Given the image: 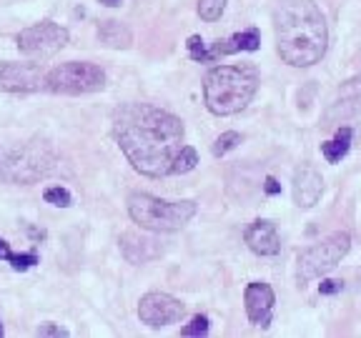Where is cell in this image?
Here are the masks:
<instances>
[{
	"label": "cell",
	"mask_w": 361,
	"mask_h": 338,
	"mask_svg": "<svg viewBox=\"0 0 361 338\" xmlns=\"http://www.w3.org/2000/svg\"><path fill=\"white\" fill-rule=\"evenodd\" d=\"M113 135L133 168L148 178L173 173L184 148V123L173 113L148 103H125L113 116Z\"/></svg>",
	"instance_id": "cell-1"
},
{
	"label": "cell",
	"mask_w": 361,
	"mask_h": 338,
	"mask_svg": "<svg viewBox=\"0 0 361 338\" xmlns=\"http://www.w3.org/2000/svg\"><path fill=\"white\" fill-rule=\"evenodd\" d=\"M276 51L294 68H309L324 58L329 45L324 13L314 0H279L273 8Z\"/></svg>",
	"instance_id": "cell-2"
},
{
	"label": "cell",
	"mask_w": 361,
	"mask_h": 338,
	"mask_svg": "<svg viewBox=\"0 0 361 338\" xmlns=\"http://www.w3.org/2000/svg\"><path fill=\"white\" fill-rule=\"evenodd\" d=\"M258 73L253 66H219L203 81V101L214 116L241 113L256 96Z\"/></svg>",
	"instance_id": "cell-3"
},
{
	"label": "cell",
	"mask_w": 361,
	"mask_h": 338,
	"mask_svg": "<svg viewBox=\"0 0 361 338\" xmlns=\"http://www.w3.org/2000/svg\"><path fill=\"white\" fill-rule=\"evenodd\" d=\"M128 213L133 223H138L153 233H169L178 231L196 216L193 200H163L148 193H133L128 198Z\"/></svg>",
	"instance_id": "cell-4"
},
{
	"label": "cell",
	"mask_w": 361,
	"mask_h": 338,
	"mask_svg": "<svg viewBox=\"0 0 361 338\" xmlns=\"http://www.w3.org/2000/svg\"><path fill=\"white\" fill-rule=\"evenodd\" d=\"M53 168V153L43 143L0 148V183H36Z\"/></svg>",
	"instance_id": "cell-5"
},
{
	"label": "cell",
	"mask_w": 361,
	"mask_h": 338,
	"mask_svg": "<svg viewBox=\"0 0 361 338\" xmlns=\"http://www.w3.org/2000/svg\"><path fill=\"white\" fill-rule=\"evenodd\" d=\"M349 248H351V238L344 231L326 235L324 241L303 248L299 253V283H309L334 271L341 263V258L349 253Z\"/></svg>",
	"instance_id": "cell-6"
},
{
	"label": "cell",
	"mask_w": 361,
	"mask_h": 338,
	"mask_svg": "<svg viewBox=\"0 0 361 338\" xmlns=\"http://www.w3.org/2000/svg\"><path fill=\"white\" fill-rule=\"evenodd\" d=\"M105 86V73L96 63H60L45 75V88L63 96H83V93H96Z\"/></svg>",
	"instance_id": "cell-7"
},
{
	"label": "cell",
	"mask_w": 361,
	"mask_h": 338,
	"mask_svg": "<svg viewBox=\"0 0 361 338\" xmlns=\"http://www.w3.org/2000/svg\"><path fill=\"white\" fill-rule=\"evenodd\" d=\"M18 51L28 58H51L60 48H66L68 43V30L63 25L53 21H43L38 25H30V28L21 30L18 33Z\"/></svg>",
	"instance_id": "cell-8"
},
{
	"label": "cell",
	"mask_w": 361,
	"mask_h": 338,
	"mask_svg": "<svg viewBox=\"0 0 361 338\" xmlns=\"http://www.w3.org/2000/svg\"><path fill=\"white\" fill-rule=\"evenodd\" d=\"M186 313V306L178 298L169 294H146L138 303V318L151 328H161V326L176 324L178 318Z\"/></svg>",
	"instance_id": "cell-9"
},
{
	"label": "cell",
	"mask_w": 361,
	"mask_h": 338,
	"mask_svg": "<svg viewBox=\"0 0 361 338\" xmlns=\"http://www.w3.org/2000/svg\"><path fill=\"white\" fill-rule=\"evenodd\" d=\"M45 70L38 63H3L0 88L8 93H33L45 88Z\"/></svg>",
	"instance_id": "cell-10"
},
{
	"label": "cell",
	"mask_w": 361,
	"mask_h": 338,
	"mask_svg": "<svg viewBox=\"0 0 361 338\" xmlns=\"http://www.w3.org/2000/svg\"><path fill=\"white\" fill-rule=\"evenodd\" d=\"M243 301H246V313H249V321L253 326H266L271 324L273 316V291L269 283H261V281H253L246 286V294H243Z\"/></svg>",
	"instance_id": "cell-11"
},
{
	"label": "cell",
	"mask_w": 361,
	"mask_h": 338,
	"mask_svg": "<svg viewBox=\"0 0 361 338\" xmlns=\"http://www.w3.org/2000/svg\"><path fill=\"white\" fill-rule=\"evenodd\" d=\"M324 193V178L311 163H301L294 173V203L299 208H314Z\"/></svg>",
	"instance_id": "cell-12"
},
{
	"label": "cell",
	"mask_w": 361,
	"mask_h": 338,
	"mask_svg": "<svg viewBox=\"0 0 361 338\" xmlns=\"http://www.w3.org/2000/svg\"><path fill=\"white\" fill-rule=\"evenodd\" d=\"M243 238L256 256H276L281 250L279 233H276V226L271 221H253L246 228Z\"/></svg>",
	"instance_id": "cell-13"
},
{
	"label": "cell",
	"mask_w": 361,
	"mask_h": 338,
	"mask_svg": "<svg viewBox=\"0 0 361 338\" xmlns=\"http://www.w3.org/2000/svg\"><path fill=\"white\" fill-rule=\"evenodd\" d=\"M121 250L123 256L131 261V263H146L151 258H158L161 256V243L151 238V235H143V233H136V231H128L123 233L121 238Z\"/></svg>",
	"instance_id": "cell-14"
},
{
	"label": "cell",
	"mask_w": 361,
	"mask_h": 338,
	"mask_svg": "<svg viewBox=\"0 0 361 338\" xmlns=\"http://www.w3.org/2000/svg\"><path fill=\"white\" fill-rule=\"evenodd\" d=\"M261 45V36H258L256 28L251 30H243V33H236V36L226 38L221 43H216L211 48V58H219V55H234V53H241V51H258Z\"/></svg>",
	"instance_id": "cell-15"
},
{
	"label": "cell",
	"mask_w": 361,
	"mask_h": 338,
	"mask_svg": "<svg viewBox=\"0 0 361 338\" xmlns=\"http://www.w3.org/2000/svg\"><path fill=\"white\" fill-rule=\"evenodd\" d=\"M351 138H354V131L349 128V125H339V131L334 135L332 140H326L321 143V153L329 163H339L344 155L349 153V148H351Z\"/></svg>",
	"instance_id": "cell-16"
},
{
	"label": "cell",
	"mask_w": 361,
	"mask_h": 338,
	"mask_svg": "<svg viewBox=\"0 0 361 338\" xmlns=\"http://www.w3.org/2000/svg\"><path fill=\"white\" fill-rule=\"evenodd\" d=\"M98 38L108 48H128L131 45V30L125 28L121 21H105L98 28Z\"/></svg>",
	"instance_id": "cell-17"
},
{
	"label": "cell",
	"mask_w": 361,
	"mask_h": 338,
	"mask_svg": "<svg viewBox=\"0 0 361 338\" xmlns=\"http://www.w3.org/2000/svg\"><path fill=\"white\" fill-rule=\"evenodd\" d=\"M0 261H8L15 271H28V268H33V265L38 263V256L36 253H21V256H18V253H13L10 246L0 238Z\"/></svg>",
	"instance_id": "cell-18"
},
{
	"label": "cell",
	"mask_w": 361,
	"mask_h": 338,
	"mask_svg": "<svg viewBox=\"0 0 361 338\" xmlns=\"http://www.w3.org/2000/svg\"><path fill=\"white\" fill-rule=\"evenodd\" d=\"M196 163H199V153L191 146H184L173 161V173H188V170L196 168Z\"/></svg>",
	"instance_id": "cell-19"
},
{
	"label": "cell",
	"mask_w": 361,
	"mask_h": 338,
	"mask_svg": "<svg viewBox=\"0 0 361 338\" xmlns=\"http://www.w3.org/2000/svg\"><path fill=\"white\" fill-rule=\"evenodd\" d=\"M223 8H226V0H199V15L201 21L214 23L223 15Z\"/></svg>",
	"instance_id": "cell-20"
},
{
	"label": "cell",
	"mask_w": 361,
	"mask_h": 338,
	"mask_svg": "<svg viewBox=\"0 0 361 338\" xmlns=\"http://www.w3.org/2000/svg\"><path fill=\"white\" fill-rule=\"evenodd\" d=\"M238 143H241V135H238L236 131L221 133V135L216 138V143H214V155H226L229 151H234Z\"/></svg>",
	"instance_id": "cell-21"
},
{
	"label": "cell",
	"mask_w": 361,
	"mask_h": 338,
	"mask_svg": "<svg viewBox=\"0 0 361 338\" xmlns=\"http://www.w3.org/2000/svg\"><path fill=\"white\" fill-rule=\"evenodd\" d=\"M43 198H45V203L58 206V208H68L71 203H73L71 193H68L66 188H60V185H53V188H48V191L43 193Z\"/></svg>",
	"instance_id": "cell-22"
},
{
	"label": "cell",
	"mask_w": 361,
	"mask_h": 338,
	"mask_svg": "<svg viewBox=\"0 0 361 338\" xmlns=\"http://www.w3.org/2000/svg\"><path fill=\"white\" fill-rule=\"evenodd\" d=\"M188 53H191L193 60H201V63H211V51H206V43H203V38L199 36H191L188 38Z\"/></svg>",
	"instance_id": "cell-23"
},
{
	"label": "cell",
	"mask_w": 361,
	"mask_h": 338,
	"mask_svg": "<svg viewBox=\"0 0 361 338\" xmlns=\"http://www.w3.org/2000/svg\"><path fill=\"white\" fill-rule=\"evenodd\" d=\"M184 336H206L208 333V318L206 316H193L191 324L181 328Z\"/></svg>",
	"instance_id": "cell-24"
},
{
	"label": "cell",
	"mask_w": 361,
	"mask_h": 338,
	"mask_svg": "<svg viewBox=\"0 0 361 338\" xmlns=\"http://www.w3.org/2000/svg\"><path fill=\"white\" fill-rule=\"evenodd\" d=\"M38 336H68L66 328H60V326H53V324H45L38 328Z\"/></svg>",
	"instance_id": "cell-25"
},
{
	"label": "cell",
	"mask_w": 361,
	"mask_h": 338,
	"mask_svg": "<svg viewBox=\"0 0 361 338\" xmlns=\"http://www.w3.org/2000/svg\"><path fill=\"white\" fill-rule=\"evenodd\" d=\"M319 291H321L324 296L339 294V291H341V281H321V286H319Z\"/></svg>",
	"instance_id": "cell-26"
},
{
	"label": "cell",
	"mask_w": 361,
	"mask_h": 338,
	"mask_svg": "<svg viewBox=\"0 0 361 338\" xmlns=\"http://www.w3.org/2000/svg\"><path fill=\"white\" fill-rule=\"evenodd\" d=\"M264 191L269 193V196H276V193H281V185L276 183V178H273V176H269V178H266Z\"/></svg>",
	"instance_id": "cell-27"
},
{
	"label": "cell",
	"mask_w": 361,
	"mask_h": 338,
	"mask_svg": "<svg viewBox=\"0 0 361 338\" xmlns=\"http://www.w3.org/2000/svg\"><path fill=\"white\" fill-rule=\"evenodd\" d=\"M98 3H103V5H121V0H98Z\"/></svg>",
	"instance_id": "cell-28"
},
{
	"label": "cell",
	"mask_w": 361,
	"mask_h": 338,
	"mask_svg": "<svg viewBox=\"0 0 361 338\" xmlns=\"http://www.w3.org/2000/svg\"><path fill=\"white\" fill-rule=\"evenodd\" d=\"M0 336H3V324H0Z\"/></svg>",
	"instance_id": "cell-29"
}]
</instances>
